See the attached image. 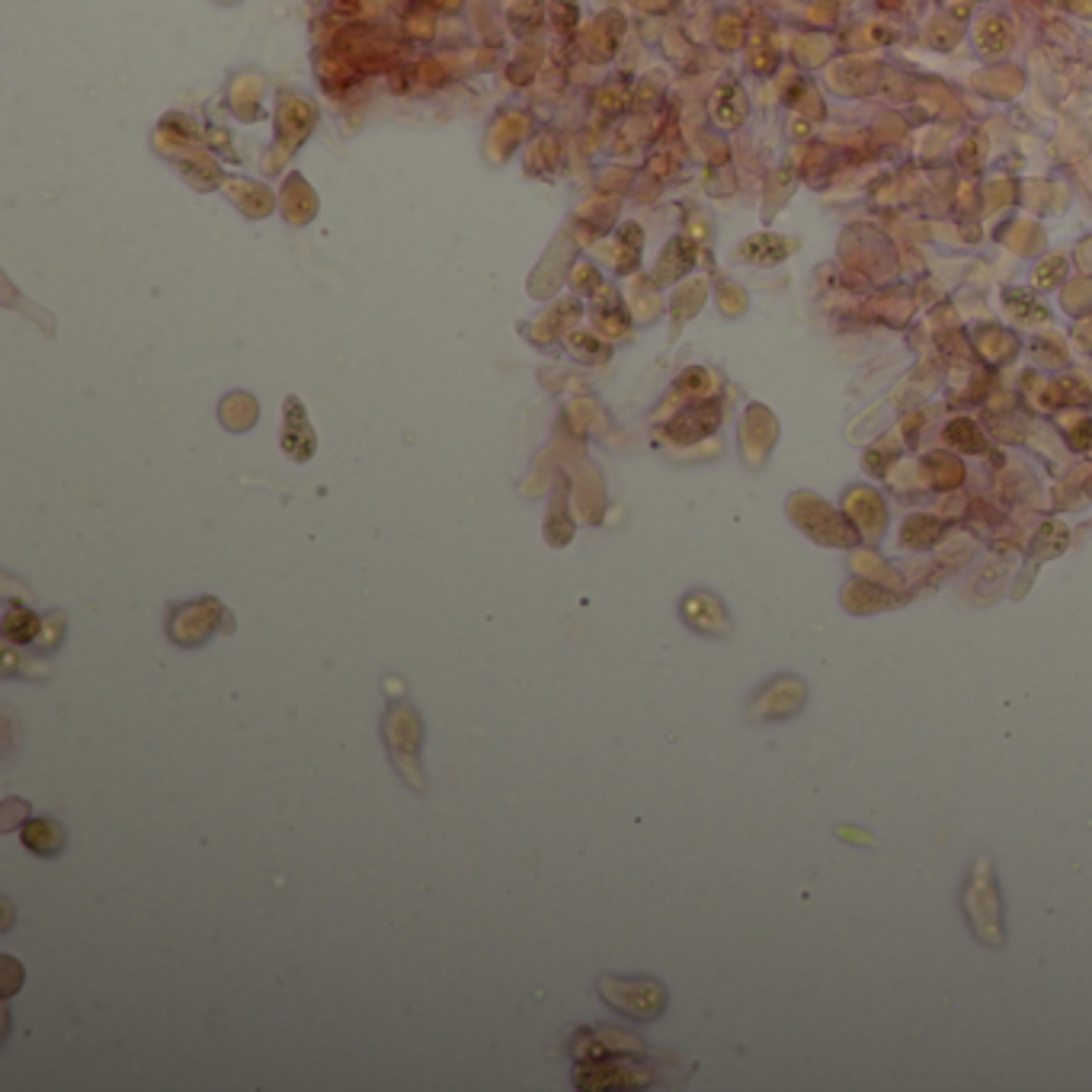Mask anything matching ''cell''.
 <instances>
[{
	"mask_svg": "<svg viewBox=\"0 0 1092 1092\" xmlns=\"http://www.w3.org/2000/svg\"><path fill=\"white\" fill-rule=\"evenodd\" d=\"M385 746L395 760L398 773L404 776V781L413 791H427V776L420 769V750H423V721L420 711L410 702H395L385 715Z\"/></svg>",
	"mask_w": 1092,
	"mask_h": 1092,
	"instance_id": "cell-1",
	"label": "cell"
},
{
	"mask_svg": "<svg viewBox=\"0 0 1092 1092\" xmlns=\"http://www.w3.org/2000/svg\"><path fill=\"white\" fill-rule=\"evenodd\" d=\"M600 993L609 1006H615L618 1013H625L631 1019H653L663 1013L666 1006V990L663 984L651 981V977H612L606 974L600 977Z\"/></svg>",
	"mask_w": 1092,
	"mask_h": 1092,
	"instance_id": "cell-2",
	"label": "cell"
},
{
	"mask_svg": "<svg viewBox=\"0 0 1092 1092\" xmlns=\"http://www.w3.org/2000/svg\"><path fill=\"white\" fill-rule=\"evenodd\" d=\"M225 618L228 612L218 600H192L170 612L167 635L180 648H199V644H205L222 628Z\"/></svg>",
	"mask_w": 1092,
	"mask_h": 1092,
	"instance_id": "cell-3",
	"label": "cell"
},
{
	"mask_svg": "<svg viewBox=\"0 0 1092 1092\" xmlns=\"http://www.w3.org/2000/svg\"><path fill=\"white\" fill-rule=\"evenodd\" d=\"M606 1076L596 1089H635V1086H644L648 1083V1073L638 1071V1067H628V1064H606V1061H590L577 1067V1073H573V1083L580 1089H590L596 1079Z\"/></svg>",
	"mask_w": 1092,
	"mask_h": 1092,
	"instance_id": "cell-4",
	"label": "cell"
},
{
	"mask_svg": "<svg viewBox=\"0 0 1092 1092\" xmlns=\"http://www.w3.org/2000/svg\"><path fill=\"white\" fill-rule=\"evenodd\" d=\"M680 612L686 618L689 628L702 631V635H728L731 631V622H728V612H724V606L715 600L711 593H689Z\"/></svg>",
	"mask_w": 1092,
	"mask_h": 1092,
	"instance_id": "cell-5",
	"label": "cell"
},
{
	"mask_svg": "<svg viewBox=\"0 0 1092 1092\" xmlns=\"http://www.w3.org/2000/svg\"><path fill=\"white\" fill-rule=\"evenodd\" d=\"M282 449L289 452L295 462H305V458L315 455V430L308 423L298 398L285 400V420H282Z\"/></svg>",
	"mask_w": 1092,
	"mask_h": 1092,
	"instance_id": "cell-6",
	"label": "cell"
},
{
	"mask_svg": "<svg viewBox=\"0 0 1092 1092\" xmlns=\"http://www.w3.org/2000/svg\"><path fill=\"white\" fill-rule=\"evenodd\" d=\"M801 702H804V686L798 680H778L776 686H769L760 695V702L753 705V718L760 715L763 721V718L791 715V711L801 708Z\"/></svg>",
	"mask_w": 1092,
	"mask_h": 1092,
	"instance_id": "cell-7",
	"label": "cell"
},
{
	"mask_svg": "<svg viewBox=\"0 0 1092 1092\" xmlns=\"http://www.w3.org/2000/svg\"><path fill=\"white\" fill-rule=\"evenodd\" d=\"M22 846L36 856H59L64 846V826L52 818H36L22 826Z\"/></svg>",
	"mask_w": 1092,
	"mask_h": 1092,
	"instance_id": "cell-8",
	"label": "cell"
},
{
	"mask_svg": "<svg viewBox=\"0 0 1092 1092\" xmlns=\"http://www.w3.org/2000/svg\"><path fill=\"white\" fill-rule=\"evenodd\" d=\"M39 628H42V622H39V615H32L29 609H7V615H4V635L10 638V641H17V644H29V641H36V635H39Z\"/></svg>",
	"mask_w": 1092,
	"mask_h": 1092,
	"instance_id": "cell-9",
	"label": "cell"
},
{
	"mask_svg": "<svg viewBox=\"0 0 1092 1092\" xmlns=\"http://www.w3.org/2000/svg\"><path fill=\"white\" fill-rule=\"evenodd\" d=\"M996 26H999V20H987L984 29H981V45H984L987 52L1006 49V42H1009V32H999Z\"/></svg>",
	"mask_w": 1092,
	"mask_h": 1092,
	"instance_id": "cell-10",
	"label": "cell"
},
{
	"mask_svg": "<svg viewBox=\"0 0 1092 1092\" xmlns=\"http://www.w3.org/2000/svg\"><path fill=\"white\" fill-rule=\"evenodd\" d=\"M971 436H977V430L971 427V423H951V427H948V440L951 442L964 445V449H981V440H971Z\"/></svg>",
	"mask_w": 1092,
	"mask_h": 1092,
	"instance_id": "cell-11",
	"label": "cell"
}]
</instances>
